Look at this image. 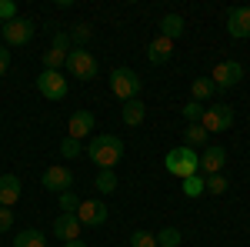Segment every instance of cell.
Masks as SVG:
<instances>
[{
	"label": "cell",
	"mask_w": 250,
	"mask_h": 247,
	"mask_svg": "<svg viewBox=\"0 0 250 247\" xmlns=\"http://www.w3.org/2000/svg\"><path fill=\"white\" fill-rule=\"evenodd\" d=\"M200 127L207 134H220L233 127V107L230 104H213V107H204V117H200Z\"/></svg>",
	"instance_id": "obj_5"
},
{
	"label": "cell",
	"mask_w": 250,
	"mask_h": 247,
	"mask_svg": "<svg viewBox=\"0 0 250 247\" xmlns=\"http://www.w3.org/2000/svg\"><path fill=\"white\" fill-rule=\"evenodd\" d=\"M184 144H187V147H200V144H207V131H204L200 124H187V131H184Z\"/></svg>",
	"instance_id": "obj_24"
},
{
	"label": "cell",
	"mask_w": 250,
	"mask_h": 247,
	"mask_svg": "<svg viewBox=\"0 0 250 247\" xmlns=\"http://www.w3.org/2000/svg\"><path fill=\"white\" fill-rule=\"evenodd\" d=\"M164 167H167V174H173V177H193V174L200 171V157H197V151L193 147H187V144H180V147H173L167 157H164Z\"/></svg>",
	"instance_id": "obj_2"
},
{
	"label": "cell",
	"mask_w": 250,
	"mask_h": 247,
	"mask_svg": "<svg viewBox=\"0 0 250 247\" xmlns=\"http://www.w3.org/2000/svg\"><path fill=\"white\" fill-rule=\"evenodd\" d=\"M60 157H80V140H70V137H63L60 140Z\"/></svg>",
	"instance_id": "obj_31"
},
{
	"label": "cell",
	"mask_w": 250,
	"mask_h": 247,
	"mask_svg": "<svg viewBox=\"0 0 250 247\" xmlns=\"http://www.w3.org/2000/svg\"><path fill=\"white\" fill-rule=\"evenodd\" d=\"M70 34L63 30H54V40H50V50L43 54V70H60L67 64V54H70Z\"/></svg>",
	"instance_id": "obj_6"
},
{
	"label": "cell",
	"mask_w": 250,
	"mask_h": 247,
	"mask_svg": "<svg viewBox=\"0 0 250 247\" xmlns=\"http://www.w3.org/2000/svg\"><path fill=\"white\" fill-rule=\"evenodd\" d=\"M180 184H184V194H187V197H200V194H207V190H204V177H200V174L184 177Z\"/></svg>",
	"instance_id": "obj_28"
},
{
	"label": "cell",
	"mask_w": 250,
	"mask_h": 247,
	"mask_svg": "<svg viewBox=\"0 0 250 247\" xmlns=\"http://www.w3.org/2000/svg\"><path fill=\"white\" fill-rule=\"evenodd\" d=\"M213 87L217 90H230L233 84H240L244 80V64L240 60H220V64H213Z\"/></svg>",
	"instance_id": "obj_7"
},
{
	"label": "cell",
	"mask_w": 250,
	"mask_h": 247,
	"mask_svg": "<svg viewBox=\"0 0 250 247\" xmlns=\"http://www.w3.org/2000/svg\"><path fill=\"white\" fill-rule=\"evenodd\" d=\"M37 90L47 97V100H63V97H67V77L60 74V70H40Z\"/></svg>",
	"instance_id": "obj_10"
},
{
	"label": "cell",
	"mask_w": 250,
	"mask_h": 247,
	"mask_svg": "<svg viewBox=\"0 0 250 247\" xmlns=\"http://www.w3.org/2000/svg\"><path fill=\"white\" fill-rule=\"evenodd\" d=\"M213 90H217V87H213V80H210V77H197V80H190V94H193V100H197V104L210 100Z\"/></svg>",
	"instance_id": "obj_20"
},
{
	"label": "cell",
	"mask_w": 250,
	"mask_h": 247,
	"mask_svg": "<svg viewBox=\"0 0 250 247\" xmlns=\"http://www.w3.org/2000/svg\"><path fill=\"white\" fill-rule=\"evenodd\" d=\"M227 34L237 40L250 37V7H233L227 10Z\"/></svg>",
	"instance_id": "obj_13"
},
{
	"label": "cell",
	"mask_w": 250,
	"mask_h": 247,
	"mask_svg": "<svg viewBox=\"0 0 250 247\" xmlns=\"http://www.w3.org/2000/svg\"><path fill=\"white\" fill-rule=\"evenodd\" d=\"M144 117H147V107H144V100L137 97V100H127L124 107H120V120L127 124V127H140L144 124Z\"/></svg>",
	"instance_id": "obj_18"
},
{
	"label": "cell",
	"mask_w": 250,
	"mask_h": 247,
	"mask_svg": "<svg viewBox=\"0 0 250 247\" xmlns=\"http://www.w3.org/2000/svg\"><path fill=\"white\" fill-rule=\"evenodd\" d=\"M43 187L50 194H63V190H74V171L67 164H54L43 171Z\"/></svg>",
	"instance_id": "obj_11"
},
{
	"label": "cell",
	"mask_w": 250,
	"mask_h": 247,
	"mask_svg": "<svg viewBox=\"0 0 250 247\" xmlns=\"http://www.w3.org/2000/svg\"><path fill=\"white\" fill-rule=\"evenodd\" d=\"M130 247H157V234H150V230H134L130 234Z\"/></svg>",
	"instance_id": "obj_29"
},
{
	"label": "cell",
	"mask_w": 250,
	"mask_h": 247,
	"mask_svg": "<svg viewBox=\"0 0 250 247\" xmlns=\"http://www.w3.org/2000/svg\"><path fill=\"white\" fill-rule=\"evenodd\" d=\"M67 74L77 77V80H94L97 70H100V64H97V57L87 50V47H74L70 54H67Z\"/></svg>",
	"instance_id": "obj_4"
},
{
	"label": "cell",
	"mask_w": 250,
	"mask_h": 247,
	"mask_svg": "<svg viewBox=\"0 0 250 247\" xmlns=\"http://www.w3.org/2000/svg\"><path fill=\"white\" fill-rule=\"evenodd\" d=\"M14 247H47V241H43L40 230L27 227V230H20L17 237H14Z\"/></svg>",
	"instance_id": "obj_21"
},
{
	"label": "cell",
	"mask_w": 250,
	"mask_h": 247,
	"mask_svg": "<svg viewBox=\"0 0 250 247\" xmlns=\"http://www.w3.org/2000/svg\"><path fill=\"white\" fill-rule=\"evenodd\" d=\"M140 87H144V80L137 77V70H130V67H114L110 70V94L120 97L124 104L127 100H137L140 97Z\"/></svg>",
	"instance_id": "obj_3"
},
{
	"label": "cell",
	"mask_w": 250,
	"mask_h": 247,
	"mask_svg": "<svg viewBox=\"0 0 250 247\" xmlns=\"http://www.w3.org/2000/svg\"><path fill=\"white\" fill-rule=\"evenodd\" d=\"M57 204H60V214H77L80 197L74 194V190H63V194H57Z\"/></svg>",
	"instance_id": "obj_26"
},
{
	"label": "cell",
	"mask_w": 250,
	"mask_h": 247,
	"mask_svg": "<svg viewBox=\"0 0 250 247\" xmlns=\"http://www.w3.org/2000/svg\"><path fill=\"white\" fill-rule=\"evenodd\" d=\"M170 57H173V40L157 34V37L150 40V47H147V60H150V64H167Z\"/></svg>",
	"instance_id": "obj_17"
},
{
	"label": "cell",
	"mask_w": 250,
	"mask_h": 247,
	"mask_svg": "<svg viewBox=\"0 0 250 247\" xmlns=\"http://www.w3.org/2000/svg\"><path fill=\"white\" fill-rule=\"evenodd\" d=\"M54 237L57 241H80V221L74 217V214H60L57 221H54Z\"/></svg>",
	"instance_id": "obj_15"
},
{
	"label": "cell",
	"mask_w": 250,
	"mask_h": 247,
	"mask_svg": "<svg viewBox=\"0 0 250 247\" xmlns=\"http://www.w3.org/2000/svg\"><path fill=\"white\" fill-rule=\"evenodd\" d=\"M90 37H94V27H90V23H77V27L70 30V44H74V47H87Z\"/></svg>",
	"instance_id": "obj_25"
},
{
	"label": "cell",
	"mask_w": 250,
	"mask_h": 247,
	"mask_svg": "<svg viewBox=\"0 0 250 247\" xmlns=\"http://www.w3.org/2000/svg\"><path fill=\"white\" fill-rule=\"evenodd\" d=\"M7 67H10V50H7V47H0V77L7 74Z\"/></svg>",
	"instance_id": "obj_34"
},
{
	"label": "cell",
	"mask_w": 250,
	"mask_h": 247,
	"mask_svg": "<svg viewBox=\"0 0 250 247\" xmlns=\"http://www.w3.org/2000/svg\"><path fill=\"white\" fill-rule=\"evenodd\" d=\"M80 221V227H104L107 224V217H110V210L104 201H80L77 214H74Z\"/></svg>",
	"instance_id": "obj_8"
},
{
	"label": "cell",
	"mask_w": 250,
	"mask_h": 247,
	"mask_svg": "<svg viewBox=\"0 0 250 247\" xmlns=\"http://www.w3.org/2000/svg\"><path fill=\"white\" fill-rule=\"evenodd\" d=\"M180 111H184V120H187V124H200V117H204V104L190 100V104H184Z\"/></svg>",
	"instance_id": "obj_30"
},
{
	"label": "cell",
	"mask_w": 250,
	"mask_h": 247,
	"mask_svg": "<svg viewBox=\"0 0 250 247\" xmlns=\"http://www.w3.org/2000/svg\"><path fill=\"white\" fill-rule=\"evenodd\" d=\"M0 37L7 40L10 47H23L27 40L34 37V20L17 17V20H10V23H0Z\"/></svg>",
	"instance_id": "obj_9"
},
{
	"label": "cell",
	"mask_w": 250,
	"mask_h": 247,
	"mask_svg": "<svg viewBox=\"0 0 250 247\" xmlns=\"http://www.w3.org/2000/svg\"><path fill=\"white\" fill-rule=\"evenodd\" d=\"M14 227V210L10 207H0V234H3V230H10Z\"/></svg>",
	"instance_id": "obj_33"
},
{
	"label": "cell",
	"mask_w": 250,
	"mask_h": 247,
	"mask_svg": "<svg viewBox=\"0 0 250 247\" xmlns=\"http://www.w3.org/2000/svg\"><path fill=\"white\" fill-rule=\"evenodd\" d=\"M17 20V3L14 0H0V23H10Z\"/></svg>",
	"instance_id": "obj_32"
},
{
	"label": "cell",
	"mask_w": 250,
	"mask_h": 247,
	"mask_svg": "<svg viewBox=\"0 0 250 247\" xmlns=\"http://www.w3.org/2000/svg\"><path fill=\"white\" fill-rule=\"evenodd\" d=\"M94 190L97 194H114L117 190V174L114 171H100L94 177Z\"/></svg>",
	"instance_id": "obj_22"
},
{
	"label": "cell",
	"mask_w": 250,
	"mask_h": 247,
	"mask_svg": "<svg viewBox=\"0 0 250 247\" xmlns=\"http://www.w3.org/2000/svg\"><path fill=\"white\" fill-rule=\"evenodd\" d=\"M224 164H227V151L220 147V144H210L207 151L200 154V177H213V174L224 171Z\"/></svg>",
	"instance_id": "obj_12"
},
{
	"label": "cell",
	"mask_w": 250,
	"mask_h": 247,
	"mask_svg": "<svg viewBox=\"0 0 250 247\" xmlns=\"http://www.w3.org/2000/svg\"><path fill=\"white\" fill-rule=\"evenodd\" d=\"M184 30H187V20L180 17V14H167V17H160V37H184Z\"/></svg>",
	"instance_id": "obj_19"
},
{
	"label": "cell",
	"mask_w": 250,
	"mask_h": 247,
	"mask_svg": "<svg viewBox=\"0 0 250 247\" xmlns=\"http://www.w3.org/2000/svg\"><path fill=\"white\" fill-rule=\"evenodd\" d=\"M63 247H87V244H83V241H67Z\"/></svg>",
	"instance_id": "obj_35"
},
{
	"label": "cell",
	"mask_w": 250,
	"mask_h": 247,
	"mask_svg": "<svg viewBox=\"0 0 250 247\" xmlns=\"http://www.w3.org/2000/svg\"><path fill=\"white\" fill-rule=\"evenodd\" d=\"M94 114L90 111H77V114L70 117V124H67V137L70 140H83V137H90L94 134Z\"/></svg>",
	"instance_id": "obj_14"
},
{
	"label": "cell",
	"mask_w": 250,
	"mask_h": 247,
	"mask_svg": "<svg viewBox=\"0 0 250 247\" xmlns=\"http://www.w3.org/2000/svg\"><path fill=\"white\" fill-rule=\"evenodd\" d=\"M20 187H23V184H20L17 174H3V177H0V207L14 210V204L20 201Z\"/></svg>",
	"instance_id": "obj_16"
},
{
	"label": "cell",
	"mask_w": 250,
	"mask_h": 247,
	"mask_svg": "<svg viewBox=\"0 0 250 247\" xmlns=\"http://www.w3.org/2000/svg\"><path fill=\"white\" fill-rule=\"evenodd\" d=\"M227 187H230V180H227L224 174H213V177H204V190H207V194H213V197L227 194Z\"/></svg>",
	"instance_id": "obj_23"
},
{
	"label": "cell",
	"mask_w": 250,
	"mask_h": 247,
	"mask_svg": "<svg viewBox=\"0 0 250 247\" xmlns=\"http://www.w3.org/2000/svg\"><path fill=\"white\" fill-rule=\"evenodd\" d=\"M87 157L94 160L100 171H114L117 160L124 157V140L114 137V134H97V137H90V144H87Z\"/></svg>",
	"instance_id": "obj_1"
},
{
	"label": "cell",
	"mask_w": 250,
	"mask_h": 247,
	"mask_svg": "<svg viewBox=\"0 0 250 247\" xmlns=\"http://www.w3.org/2000/svg\"><path fill=\"white\" fill-rule=\"evenodd\" d=\"M180 230L177 227H164L160 234H157V247H180Z\"/></svg>",
	"instance_id": "obj_27"
}]
</instances>
